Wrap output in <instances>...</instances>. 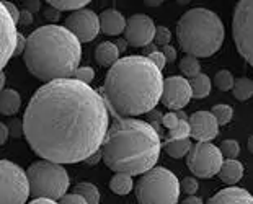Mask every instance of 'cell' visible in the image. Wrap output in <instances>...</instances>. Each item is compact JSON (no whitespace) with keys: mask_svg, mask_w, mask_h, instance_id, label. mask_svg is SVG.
Wrapping results in <instances>:
<instances>
[{"mask_svg":"<svg viewBox=\"0 0 253 204\" xmlns=\"http://www.w3.org/2000/svg\"><path fill=\"white\" fill-rule=\"evenodd\" d=\"M108 108L95 88L75 79L44 83L25 110V137L42 160L79 163L96 154L108 134Z\"/></svg>","mask_w":253,"mask_h":204,"instance_id":"obj_1","label":"cell"},{"mask_svg":"<svg viewBox=\"0 0 253 204\" xmlns=\"http://www.w3.org/2000/svg\"><path fill=\"white\" fill-rule=\"evenodd\" d=\"M162 71L145 56H126L105 77L103 95L118 115L131 118L150 113L164 95Z\"/></svg>","mask_w":253,"mask_h":204,"instance_id":"obj_2","label":"cell"},{"mask_svg":"<svg viewBox=\"0 0 253 204\" xmlns=\"http://www.w3.org/2000/svg\"><path fill=\"white\" fill-rule=\"evenodd\" d=\"M162 142L150 122L123 118L113 122L101 146L103 162L116 173L144 175L155 168Z\"/></svg>","mask_w":253,"mask_h":204,"instance_id":"obj_3","label":"cell"},{"mask_svg":"<svg viewBox=\"0 0 253 204\" xmlns=\"http://www.w3.org/2000/svg\"><path fill=\"white\" fill-rule=\"evenodd\" d=\"M82 57L79 38L66 26L46 25L28 36L23 54L30 74L46 83L72 79Z\"/></svg>","mask_w":253,"mask_h":204,"instance_id":"obj_4","label":"cell"},{"mask_svg":"<svg viewBox=\"0 0 253 204\" xmlns=\"http://www.w3.org/2000/svg\"><path fill=\"white\" fill-rule=\"evenodd\" d=\"M176 38L188 56L211 57L222 47L225 30L217 13L208 8H191L176 23Z\"/></svg>","mask_w":253,"mask_h":204,"instance_id":"obj_5","label":"cell"},{"mask_svg":"<svg viewBox=\"0 0 253 204\" xmlns=\"http://www.w3.org/2000/svg\"><path fill=\"white\" fill-rule=\"evenodd\" d=\"M181 183L173 171L155 167L139 178L136 198L139 204H176L180 198Z\"/></svg>","mask_w":253,"mask_h":204,"instance_id":"obj_6","label":"cell"},{"mask_svg":"<svg viewBox=\"0 0 253 204\" xmlns=\"http://www.w3.org/2000/svg\"><path fill=\"white\" fill-rule=\"evenodd\" d=\"M31 186V195L46 200H62L67 195L69 175L62 165L38 160L26 170Z\"/></svg>","mask_w":253,"mask_h":204,"instance_id":"obj_7","label":"cell"},{"mask_svg":"<svg viewBox=\"0 0 253 204\" xmlns=\"http://www.w3.org/2000/svg\"><path fill=\"white\" fill-rule=\"evenodd\" d=\"M0 204H26L31 193L28 173L20 165L2 160L0 162Z\"/></svg>","mask_w":253,"mask_h":204,"instance_id":"obj_8","label":"cell"},{"mask_svg":"<svg viewBox=\"0 0 253 204\" xmlns=\"http://www.w3.org/2000/svg\"><path fill=\"white\" fill-rule=\"evenodd\" d=\"M232 36L239 54L253 67V0H240L235 5Z\"/></svg>","mask_w":253,"mask_h":204,"instance_id":"obj_9","label":"cell"},{"mask_svg":"<svg viewBox=\"0 0 253 204\" xmlns=\"http://www.w3.org/2000/svg\"><path fill=\"white\" fill-rule=\"evenodd\" d=\"M224 163V155L220 149L211 142H198L186 155V165L198 178H212L219 175Z\"/></svg>","mask_w":253,"mask_h":204,"instance_id":"obj_10","label":"cell"},{"mask_svg":"<svg viewBox=\"0 0 253 204\" xmlns=\"http://www.w3.org/2000/svg\"><path fill=\"white\" fill-rule=\"evenodd\" d=\"M66 28L77 36L80 42H88L95 40L98 31H101L100 15H96L93 10L88 8L79 10L66 18Z\"/></svg>","mask_w":253,"mask_h":204,"instance_id":"obj_11","label":"cell"},{"mask_svg":"<svg viewBox=\"0 0 253 204\" xmlns=\"http://www.w3.org/2000/svg\"><path fill=\"white\" fill-rule=\"evenodd\" d=\"M155 31H157V26L154 25V20L144 13H137L127 18L125 40L129 46L144 49L145 46L152 44L155 40Z\"/></svg>","mask_w":253,"mask_h":204,"instance_id":"obj_12","label":"cell"},{"mask_svg":"<svg viewBox=\"0 0 253 204\" xmlns=\"http://www.w3.org/2000/svg\"><path fill=\"white\" fill-rule=\"evenodd\" d=\"M193 98V88L191 83L185 77L180 75H171L165 79L164 82V95L162 103L171 111H180L190 103Z\"/></svg>","mask_w":253,"mask_h":204,"instance_id":"obj_13","label":"cell"},{"mask_svg":"<svg viewBox=\"0 0 253 204\" xmlns=\"http://www.w3.org/2000/svg\"><path fill=\"white\" fill-rule=\"evenodd\" d=\"M0 20H2V26H0V41H2V69L7 66V62L15 56L18 46V33H17V23L10 17L7 8L0 5Z\"/></svg>","mask_w":253,"mask_h":204,"instance_id":"obj_14","label":"cell"},{"mask_svg":"<svg viewBox=\"0 0 253 204\" xmlns=\"http://www.w3.org/2000/svg\"><path fill=\"white\" fill-rule=\"evenodd\" d=\"M191 137L198 142H209L219 134V122L211 111H196L190 116Z\"/></svg>","mask_w":253,"mask_h":204,"instance_id":"obj_15","label":"cell"},{"mask_svg":"<svg viewBox=\"0 0 253 204\" xmlns=\"http://www.w3.org/2000/svg\"><path fill=\"white\" fill-rule=\"evenodd\" d=\"M208 204H253V196L247 190L229 186L216 193Z\"/></svg>","mask_w":253,"mask_h":204,"instance_id":"obj_16","label":"cell"},{"mask_svg":"<svg viewBox=\"0 0 253 204\" xmlns=\"http://www.w3.org/2000/svg\"><path fill=\"white\" fill-rule=\"evenodd\" d=\"M127 20L115 8H108L100 13V28L105 35L108 36H118L126 31Z\"/></svg>","mask_w":253,"mask_h":204,"instance_id":"obj_17","label":"cell"},{"mask_svg":"<svg viewBox=\"0 0 253 204\" xmlns=\"http://www.w3.org/2000/svg\"><path fill=\"white\" fill-rule=\"evenodd\" d=\"M120 54L121 52L118 51V47L115 42H110V41H105V42H100L98 47L95 49V59L100 66L103 67H113L115 64L120 61Z\"/></svg>","mask_w":253,"mask_h":204,"instance_id":"obj_18","label":"cell"},{"mask_svg":"<svg viewBox=\"0 0 253 204\" xmlns=\"http://www.w3.org/2000/svg\"><path fill=\"white\" fill-rule=\"evenodd\" d=\"M244 176V165L239 160H224L222 168L219 171V178L225 185L239 183Z\"/></svg>","mask_w":253,"mask_h":204,"instance_id":"obj_19","label":"cell"},{"mask_svg":"<svg viewBox=\"0 0 253 204\" xmlns=\"http://www.w3.org/2000/svg\"><path fill=\"white\" fill-rule=\"evenodd\" d=\"M21 105V96L17 90L13 88H3L2 96H0V111L5 116H12L18 113Z\"/></svg>","mask_w":253,"mask_h":204,"instance_id":"obj_20","label":"cell"},{"mask_svg":"<svg viewBox=\"0 0 253 204\" xmlns=\"http://www.w3.org/2000/svg\"><path fill=\"white\" fill-rule=\"evenodd\" d=\"M132 188H134V181H132L131 175L115 173L113 175V178L110 180V190L115 193V195H120V196L129 195Z\"/></svg>","mask_w":253,"mask_h":204,"instance_id":"obj_21","label":"cell"},{"mask_svg":"<svg viewBox=\"0 0 253 204\" xmlns=\"http://www.w3.org/2000/svg\"><path fill=\"white\" fill-rule=\"evenodd\" d=\"M191 147H193V144L190 139H178V141H170L169 139V141L164 144L165 152L173 159L185 157V155L190 154Z\"/></svg>","mask_w":253,"mask_h":204,"instance_id":"obj_22","label":"cell"},{"mask_svg":"<svg viewBox=\"0 0 253 204\" xmlns=\"http://www.w3.org/2000/svg\"><path fill=\"white\" fill-rule=\"evenodd\" d=\"M191 88H193V98H198V100H203L209 96L211 93V79L208 77L206 74H199L198 77L191 79Z\"/></svg>","mask_w":253,"mask_h":204,"instance_id":"obj_23","label":"cell"},{"mask_svg":"<svg viewBox=\"0 0 253 204\" xmlns=\"http://www.w3.org/2000/svg\"><path fill=\"white\" fill-rule=\"evenodd\" d=\"M234 96L239 101H247L253 96V80L249 77H239L235 79L234 85Z\"/></svg>","mask_w":253,"mask_h":204,"instance_id":"obj_24","label":"cell"},{"mask_svg":"<svg viewBox=\"0 0 253 204\" xmlns=\"http://www.w3.org/2000/svg\"><path fill=\"white\" fill-rule=\"evenodd\" d=\"M74 193L84 196L85 201L88 204H100V191L93 183H88V181H82V183L75 185Z\"/></svg>","mask_w":253,"mask_h":204,"instance_id":"obj_25","label":"cell"},{"mask_svg":"<svg viewBox=\"0 0 253 204\" xmlns=\"http://www.w3.org/2000/svg\"><path fill=\"white\" fill-rule=\"evenodd\" d=\"M51 7H54L59 12H79L87 7V3H90V0H49L47 2Z\"/></svg>","mask_w":253,"mask_h":204,"instance_id":"obj_26","label":"cell"},{"mask_svg":"<svg viewBox=\"0 0 253 204\" xmlns=\"http://www.w3.org/2000/svg\"><path fill=\"white\" fill-rule=\"evenodd\" d=\"M180 71L190 79H195L201 74V66H199L198 57L195 56H185L180 61Z\"/></svg>","mask_w":253,"mask_h":204,"instance_id":"obj_27","label":"cell"},{"mask_svg":"<svg viewBox=\"0 0 253 204\" xmlns=\"http://www.w3.org/2000/svg\"><path fill=\"white\" fill-rule=\"evenodd\" d=\"M211 113L216 116V120L219 122V126H224V124H229L232 121V116H234V108L230 105H214Z\"/></svg>","mask_w":253,"mask_h":204,"instance_id":"obj_28","label":"cell"},{"mask_svg":"<svg viewBox=\"0 0 253 204\" xmlns=\"http://www.w3.org/2000/svg\"><path fill=\"white\" fill-rule=\"evenodd\" d=\"M214 83L219 90L222 92H229V90H234V85H235V79L232 72L229 71H219L214 77Z\"/></svg>","mask_w":253,"mask_h":204,"instance_id":"obj_29","label":"cell"},{"mask_svg":"<svg viewBox=\"0 0 253 204\" xmlns=\"http://www.w3.org/2000/svg\"><path fill=\"white\" fill-rule=\"evenodd\" d=\"M219 149H220V152H222V155L227 160H235L237 155H239V152H240L239 142L234 141V139H227V141H222V142H220Z\"/></svg>","mask_w":253,"mask_h":204,"instance_id":"obj_30","label":"cell"},{"mask_svg":"<svg viewBox=\"0 0 253 204\" xmlns=\"http://www.w3.org/2000/svg\"><path fill=\"white\" fill-rule=\"evenodd\" d=\"M191 136V127H190V122L181 120L180 124L175 127V129L169 131V137L170 141H178V139H190Z\"/></svg>","mask_w":253,"mask_h":204,"instance_id":"obj_31","label":"cell"},{"mask_svg":"<svg viewBox=\"0 0 253 204\" xmlns=\"http://www.w3.org/2000/svg\"><path fill=\"white\" fill-rule=\"evenodd\" d=\"M170 40H171L170 30L167 28V26H157V31H155V40H154L155 44L165 47V46H169Z\"/></svg>","mask_w":253,"mask_h":204,"instance_id":"obj_32","label":"cell"},{"mask_svg":"<svg viewBox=\"0 0 253 204\" xmlns=\"http://www.w3.org/2000/svg\"><path fill=\"white\" fill-rule=\"evenodd\" d=\"M72 79L79 80V82H84V83H90L91 80L95 79V71L91 67H79L75 74L72 75Z\"/></svg>","mask_w":253,"mask_h":204,"instance_id":"obj_33","label":"cell"},{"mask_svg":"<svg viewBox=\"0 0 253 204\" xmlns=\"http://www.w3.org/2000/svg\"><path fill=\"white\" fill-rule=\"evenodd\" d=\"M180 121H181L180 116L176 115V113L170 111V113H167V115H164V118H162V126L167 127L169 131H171V129H175V127L180 124Z\"/></svg>","mask_w":253,"mask_h":204,"instance_id":"obj_34","label":"cell"},{"mask_svg":"<svg viewBox=\"0 0 253 204\" xmlns=\"http://www.w3.org/2000/svg\"><path fill=\"white\" fill-rule=\"evenodd\" d=\"M180 183H181V191L185 193V195H188V196H193L198 191V181L195 178L186 176V178H183Z\"/></svg>","mask_w":253,"mask_h":204,"instance_id":"obj_35","label":"cell"},{"mask_svg":"<svg viewBox=\"0 0 253 204\" xmlns=\"http://www.w3.org/2000/svg\"><path fill=\"white\" fill-rule=\"evenodd\" d=\"M8 131H10V136L12 137H20L21 134H25V124H23V120H10L8 121Z\"/></svg>","mask_w":253,"mask_h":204,"instance_id":"obj_36","label":"cell"},{"mask_svg":"<svg viewBox=\"0 0 253 204\" xmlns=\"http://www.w3.org/2000/svg\"><path fill=\"white\" fill-rule=\"evenodd\" d=\"M61 204H88L85 201L84 196L77 195V193H72V195H66L61 200Z\"/></svg>","mask_w":253,"mask_h":204,"instance_id":"obj_37","label":"cell"},{"mask_svg":"<svg viewBox=\"0 0 253 204\" xmlns=\"http://www.w3.org/2000/svg\"><path fill=\"white\" fill-rule=\"evenodd\" d=\"M149 59L160 69V71H162V69L165 67V64H167V57L164 56L162 51H157V52H154V54H150Z\"/></svg>","mask_w":253,"mask_h":204,"instance_id":"obj_38","label":"cell"},{"mask_svg":"<svg viewBox=\"0 0 253 204\" xmlns=\"http://www.w3.org/2000/svg\"><path fill=\"white\" fill-rule=\"evenodd\" d=\"M2 5L5 8H7V12L10 13V17H12L15 20V23H20V10L15 7V5L12 2H2Z\"/></svg>","mask_w":253,"mask_h":204,"instance_id":"obj_39","label":"cell"},{"mask_svg":"<svg viewBox=\"0 0 253 204\" xmlns=\"http://www.w3.org/2000/svg\"><path fill=\"white\" fill-rule=\"evenodd\" d=\"M23 7H25V10H28V12L35 13L41 8V2H38V0H25Z\"/></svg>","mask_w":253,"mask_h":204,"instance_id":"obj_40","label":"cell"},{"mask_svg":"<svg viewBox=\"0 0 253 204\" xmlns=\"http://www.w3.org/2000/svg\"><path fill=\"white\" fill-rule=\"evenodd\" d=\"M164 56L167 57V62H175L176 61V51H175V47H171L170 44L169 46H165L164 49Z\"/></svg>","mask_w":253,"mask_h":204,"instance_id":"obj_41","label":"cell"},{"mask_svg":"<svg viewBox=\"0 0 253 204\" xmlns=\"http://www.w3.org/2000/svg\"><path fill=\"white\" fill-rule=\"evenodd\" d=\"M20 23L25 25V26L31 25V23H33V13L28 12V10H21V13H20Z\"/></svg>","mask_w":253,"mask_h":204,"instance_id":"obj_42","label":"cell"},{"mask_svg":"<svg viewBox=\"0 0 253 204\" xmlns=\"http://www.w3.org/2000/svg\"><path fill=\"white\" fill-rule=\"evenodd\" d=\"M44 17L54 21V20H59V17H61V12H59V10H56L54 7H51V5H49V7H47V8L44 10Z\"/></svg>","mask_w":253,"mask_h":204,"instance_id":"obj_43","label":"cell"},{"mask_svg":"<svg viewBox=\"0 0 253 204\" xmlns=\"http://www.w3.org/2000/svg\"><path fill=\"white\" fill-rule=\"evenodd\" d=\"M8 134H10V131H8V126L5 124V122H2L0 124V144H3L7 142V137H8Z\"/></svg>","mask_w":253,"mask_h":204,"instance_id":"obj_44","label":"cell"},{"mask_svg":"<svg viewBox=\"0 0 253 204\" xmlns=\"http://www.w3.org/2000/svg\"><path fill=\"white\" fill-rule=\"evenodd\" d=\"M103 160V152H101V150H98V152H96V154H93V155H91V157H88L87 160H85V162H87L88 165H95L96 162H98V160Z\"/></svg>","mask_w":253,"mask_h":204,"instance_id":"obj_45","label":"cell"},{"mask_svg":"<svg viewBox=\"0 0 253 204\" xmlns=\"http://www.w3.org/2000/svg\"><path fill=\"white\" fill-rule=\"evenodd\" d=\"M181 204H203V200L198 196H186V200H183Z\"/></svg>","mask_w":253,"mask_h":204,"instance_id":"obj_46","label":"cell"},{"mask_svg":"<svg viewBox=\"0 0 253 204\" xmlns=\"http://www.w3.org/2000/svg\"><path fill=\"white\" fill-rule=\"evenodd\" d=\"M28 204H61V203H57L54 200H46V198H36V200H33Z\"/></svg>","mask_w":253,"mask_h":204,"instance_id":"obj_47","label":"cell"},{"mask_svg":"<svg viewBox=\"0 0 253 204\" xmlns=\"http://www.w3.org/2000/svg\"><path fill=\"white\" fill-rule=\"evenodd\" d=\"M154 52H157L155 42H152V44H149V46H145V47H144V56H145V57H149L150 54H154Z\"/></svg>","mask_w":253,"mask_h":204,"instance_id":"obj_48","label":"cell"},{"mask_svg":"<svg viewBox=\"0 0 253 204\" xmlns=\"http://www.w3.org/2000/svg\"><path fill=\"white\" fill-rule=\"evenodd\" d=\"M115 44H116V47H118V51H120V52H125V51H126V47H127V41H126V40H118V41L115 42Z\"/></svg>","mask_w":253,"mask_h":204,"instance_id":"obj_49","label":"cell"},{"mask_svg":"<svg viewBox=\"0 0 253 204\" xmlns=\"http://www.w3.org/2000/svg\"><path fill=\"white\" fill-rule=\"evenodd\" d=\"M149 5V7H159L160 3H164V2H160V0H152V2H150V0H147V2H145Z\"/></svg>","mask_w":253,"mask_h":204,"instance_id":"obj_50","label":"cell"},{"mask_svg":"<svg viewBox=\"0 0 253 204\" xmlns=\"http://www.w3.org/2000/svg\"><path fill=\"white\" fill-rule=\"evenodd\" d=\"M247 147H249V152L253 154V136L249 137V142H247Z\"/></svg>","mask_w":253,"mask_h":204,"instance_id":"obj_51","label":"cell"},{"mask_svg":"<svg viewBox=\"0 0 253 204\" xmlns=\"http://www.w3.org/2000/svg\"><path fill=\"white\" fill-rule=\"evenodd\" d=\"M3 83H5V74L2 72V82H0V85H2V90H3Z\"/></svg>","mask_w":253,"mask_h":204,"instance_id":"obj_52","label":"cell"}]
</instances>
